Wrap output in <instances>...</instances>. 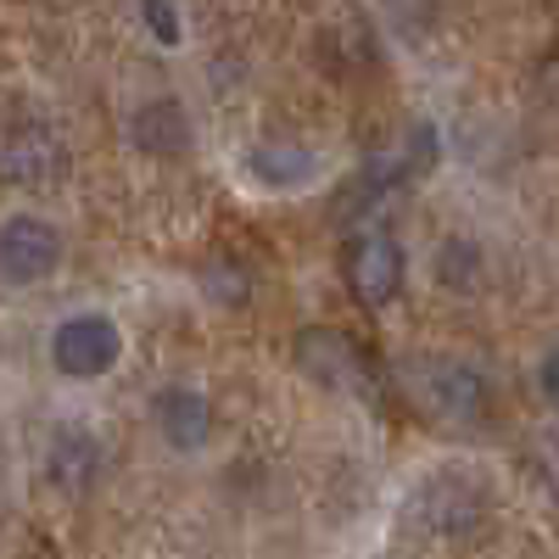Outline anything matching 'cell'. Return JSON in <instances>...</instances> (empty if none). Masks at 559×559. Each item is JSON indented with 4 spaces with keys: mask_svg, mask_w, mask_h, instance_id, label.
<instances>
[{
    "mask_svg": "<svg viewBox=\"0 0 559 559\" xmlns=\"http://www.w3.org/2000/svg\"><path fill=\"white\" fill-rule=\"evenodd\" d=\"M152 419H157L163 442L179 448V453H197V448L213 442V403L197 386H163L152 397Z\"/></svg>",
    "mask_w": 559,
    "mask_h": 559,
    "instance_id": "5b68a950",
    "label": "cell"
},
{
    "mask_svg": "<svg viewBox=\"0 0 559 559\" xmlns=\"http://www.w3.org/2000/svg\"><path fill=\"white\" fill-rule=\"evenodd\" d=\"M123 358V331L107 313H68L51 331V364L68 381H102Z\"/></svg>",
    "mask_w": 559,
    "mask_h": 559,
    "instance_id": "6da1fadb",
    "label": "cell"
},
{
    "mask_svg": "<svg viewBox=\"0 0 559 559\" xmlns=\"http://www.w3.org/2000/svg\"><path fill=\"white\" fill-rule=\"evenodd\" d=\"M403 274H408V258L392 236H358L347 247V286L364 308H386L403 292Z\"/></svg>",
    "mask_w": 559,
    "mask_h": 559,
    "instance_id": "3957f363",
    "label": "cell"
},
{
    "mask_svg": "<svg viewBox=\"0 0 559 559\" xmlns=\"http://www.w3.org/2000/svg\"><path fill=\"white\" fill-rule=\"evenodd\" d=\"M297 358H302L308 376H313V381H324V386L353 392V397H364V392H369V369H364L358 347H353L347 336H336V331H324V324H313V331L297 342Z\"/></svg>",
    "mask_w": 559,
    "mask_h": 559,
    "instance_id": "277c9868",
    "label": "cell"
},
{
    "mask_svg": "<svg viewBox=\"0 0 559 559\" xmlns=\"http://www.w3.org/2000/svg\"><path fill=\"white\" fill-rule=\"evenodd\" d=\"M129 134H134V146H140V152H152V157H174V152L191 146V118H185V107H179V102H146V107L134 112Z\"/></svg>",
    "mask_w": 559,
    "mask_h": 559,
    "instance_id": "ba28073f",
    "label": "cell"
},
{
    "mask_svg": "<svg viewBox=\"0 0 559 559\" xmlns=\"http://www.w3.org/2000/svg\"><path fill=\"white\" fill-rule=\"evenodd\" d=\"M252 174L263 185H274V191H286V185H302L313 174V157H308V146H258Z\"/></svg>",
    "mask_w": 559,
    "mask_h": 559,
    "instance_id": "9c48e42d",
    "label": "cell"
},
{
    "mask_svg": "<svg viewBox=\"0 0 559 559\" xmlns=\"http://www.w3.org/2000/svg\"><path fill=\"white\" fill-rule=\"evenodd\" d=\"M140 12H146V28L157 34V45H179V12H174V0H140Z\"/></svg>",
    "mask_w": 559,
    "mask_h": 559,
    "instance_id": "30bf717a",
    "label": "cell"
},
{
    "mask_svg": "<svg viewBox=\"0 0 559 559\" xmlns=\"http://www.w3.org/2000/svg\"><path fill=\"white\" fill-rule=\"evenodd\" d=\"M419 392H426V403L448 419H476L487 408V392H481V376L464 364H448V358H431L426 376H419Z\"/></svg>",
    "mask_w": 559,
    "mask_h": 559,
    "instance_id": "8992f818",
    "label": "cell"
},
{
    "mask_svg": "<svg viewBox=\"0 0 559 559\" xmlns=\"http://www.w3.org/2000/svg\"><path fill=\"white\" fill-rule=\"evenodd\" d=\"M537 386H543V397H548V403L559 408V347H554V353L543 358V369H537Z\"/></svg>",
    "mask_w": 559,
    "mask_h": 559,
    "instance_id": "8fae6325",
    "label": "cell"
},
{
    "mask_svg": "<svg viewBox=\"0 0 559 559\" xmlns=\"http://www.w3.org/2000/svg\"><path fill=\"white\" fill-rule=\"evenodd\" d=\"M45 464H51V481H57L62 492H84L90 481H96V471H102V442H96V431H84V426L57 431Z\"/></svg>",
    "mask_w": 559,
    "mask_h": 559,
    "instance_id": "52a82bcc",
    "label": "cell"
},
{
    "mask_svg": "<svg viewBox=\"0 0 559 559\" xmlns=\"http://www.w3.org/2000/svg\"><path fill=\"white\" fill-rule=\"evenodd\" d=\"M62 269V229L45 213H12L0 224V274L17 286H39Z\"/></svg>",
    "mask_w": 559,
    "mask_h": 559,
    "instance_id": "7a4b0ae2",
    "label": "cell"
}]
</instances>
